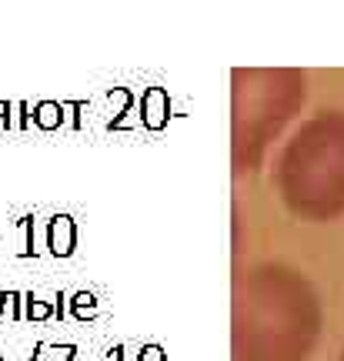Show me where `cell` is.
Returning a JSON list of instances; mask_svg holds the SVG:
<instances>
[{"instance_id":"obj_1","label":"cell","mask_w":344,"mask_h":361,"mask_svg":"<svg viewBox=\"0 0 344 361\" xmlns=\"http://www.w3.org/2000/svg\"><path fill=\"white\" fill-rule=\"evenodd\" d=\"M70 245H74V228L67 218H54L51 224V247L54 255H70Z\"/></svg>"},{"instance_id":"obj_2","label":"cell","mask_w":344,"mask_h":361,"mask_svg":"<svg viewBox=\"0 0 344 361\" xmlns=\"http://www.w3.org/2000/svg\"><path fill=\"white\" fill-rule=\"evenodd\" d=\"M37 121H40V128H57V121H61V114H57V104H40V107H37Z\"/></svg>"}]
</instances>
